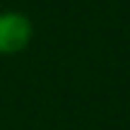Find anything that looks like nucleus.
<instances>
[{
    "mask_svg": "<svg viewBox=\"0 0 130 130\" xmlns=\"http://www.w3.org/2000/svg\"><path fill=\"white\" fill-rule=\"evenodd\" d=\"M34 24L19 10L0 12V56H17L31 43Z\"/></svg>",
    "mask_w": 130,
    "mask_h": 130,
    "instance_id": "nucleus-1",
    "label": "nucleus"
}]
</instances>
